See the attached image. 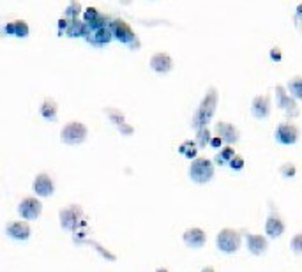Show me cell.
<instances>
[{
    "label": "cell",
    "mask_w": 302,
    "mask_h": 272,
    "mask_svg": "<svg viewBox=\"0 0 302 272\" xmlns=\"http://www.w3.org/2000/svg\"><path fill=\"white\" fill-rule=\"evenodd\" d=\"M216 106H218V92H216V88H209V92L205 94L203 101L200 102V106L193 117V127L200 129V127L207 126L214 117Z\"/></svg>",
    "instance_id": "6da1fadb"
},
{
    "label": "cell",
    "mask_w": 302,
    "mask_h": 272,
    "mask_svg": "<svg viewBox=\"0 0 302 272\" xmlns=\"http://www.w3.org/2000/svg\"><path fill=\"white\" fill-rule=\"evenodd\" d=\"M214 177V165L210 159L195 157L189 166V179L196 184H207Z\"/></svg>",
    "instance_id": "7a4b0ae2"
},
{
    "label": "cell",
    "mask_w": 302,
    "mask_h": 272,
    "mask_svg": "<svg viewBox=\"0 0 302 272\" xmlns=\"http://www.w3.org/2000/svg\"><path fill=\"white\" fill-rule=\"evenodd\" d=\"M88 136V129L83 126L82 122H69L62 127L60 131V140L66 143V145H80L83 141L87 140Z\"/></svg>",
    "instance_id": "3957f363"
},
{
    "label": "cell",
    "mask_w": 302,
    "mask_h": 272,
    "mask_svg": "<svg viewBox=\"0 0 302 272\" xmlns=\"http://www.w3.org/2000/svg\"><path fill=\"white\" fill-rule=\"evenodd\" d=\"M216 244H218V248L219 251L223 253H237L240 249V244H242V237H240V233L234 228H223L219 233H218V237H216Z\"/></svg>",
    "instance_id": "277c9868"
},
{
    "label": "cell",
    "mask_w": 302,
    "mask_h": 272,
    "mask_svg": "<svg viewBox=\"0 0 302 272\" xmlns=\"http://www.w3.org/2000/svg\"><path fill=\"white\" fill-rule=\"evenodd\" d=\"M60 224L64 230L74 232L83 224V209L80 205H67L66 209L60 210Z\"/></svg>",
    "instance_id": "5b68a950"
},
{
    "label": "cell",
    "mask_w": 302,
    "mask_h": 272,
    "mask_svg": "<svg viewBox=\"0 0 302 272\" xmlns=\"http://www.w3.org/2000/svg\"><path fill=\"white\" fill-rule=\"evenodd\" d=\"M18 212H20V216L25 221H34V219L39 218L41 212H43V205H41L39 200L34 198V196H27V198L21 200L20 205H18Z\"/></svg>",
    "instance_id": "8992f818"
},
{
    "label": "cell",
    "mask_w": 302,
    "mask_h": 272,
    "mask_svg": "<svg viewBox=\"0 0 302 272\" xmlns=\"http://www.w3.org/2000/svg\"><path fill=\"white\" fill-rule=\"evenodd\" d=\"M274 138L281 143V145H293L299 140V129L290 122H283L276 127Z\"/></svg>",
    "instance_id": "52a82bcc"
},
{
    "label": "cell",
    "mask_w": 302,
    "mask_h": 272,
    "mask_svg": "<svg viewBox=\"0 0 302 272\" xmlns=\"http://www.w3.org/2000/svg\"><path fill=\"white\" fill-rule=\"evenodd\" d=\"M110 29H112V32H113V37H117L118 41L124 44H129L136 39L133 29L124 21V19H113L112 25H110Z\"/></svg>",
    "instance_id": "ba28073f"
},
{
    "label": "cell",
    "mask_w": 302,
    "mask_h": 272,
    "mask_svg": "<svg viewBox=\"0 0 302 272\" xmlns=\"http://www.w3.org/2000/svg\"><path fill=\"white\" fill-rule=\"evenodd\" d=\"M182 240L187 248L191 249H200L207 242V235L201 228H187L182 235Z\"/></svg>",
    "instance_id": "9c48e42d"
},
{
    "label": "cell",
    "mask_w": 302,
    "mask_h": 272,
    "mask_svg": "<svg viewBox=\"0 0 302 272\" xmlns=\"http://www.w3.org/2000/svg\"><path fill=\"white\" fill-rule=\"evenodd\" d=\"M5 233L15 240H29L32 230H30L29 223H25V221H11L5 226Z\"/></svg>",
    "instance_id": "30bf717a"
},
{
    "label": "cell",
    "mask_w": 302,
    "mask_h": 272,
    "mask_svg": "<svg viewBox=\"0 0 302 272\" xmlns=\"http://www.w3.org/2000/svg\"><path fill=\"white\" fill-rule=\"evenodd\" d=\"M53 191H55V184L48 173H39L34 179V193L37 194V196L48 198V196L53 194Z\"/></svg>",
    "instance_id": "8fae6325"
},
{
    "label": "cell",
    "mask_w": 302,
    "mask_h": 272,
    "mask_svg": "<svg viewBox=\"0 0 302 272\" xmlns=\"http://www.w3.org/2000/svg\"><path fill=\"white\" fill-rule=\"evenodd\" d=\"M151 69L159 74L170 73L171 69H173V60H171V57L168 53L159 51V53L152 55L151 57Z\"/></svg>",
    "instance_id": "7c38bea8"
},
{
    "label": "cell",
    "mask_w": 302,
    "mask_h": 272,
    "mask_svg": "<svg viewBox=\"0 0 302 272\" xmlns=\"http://www.w3.org/2000/svg\"><path fill=\"white\" fill-rule=\"evenodd\" d=\"M272 104H270V97L268 96H256L251 102V113L256 119H267L270 115Z\"/></svg>",
    "instance_id": "4fadbf2b"
},
{
    "label": "cell",
    "mask_w": 302,
    "mask_h": 272,
    "mask_svg": "<svg viewBox=\"0 0 302 272\" xmlns=\"http://www.w3.org/2000/svg\"><path fill=\"white\" fill-rule=\"evenodd\" d=\"M268 248V240L265 235H260V233H249L248 235V251L251 255H263Z\"/></svg>",
    "instance_id": "5bb4252c"
},
{
    "label": "cell",
    "mask_w": 302,
    "mask_h": 272,
    "mask_svg": "<svg viewBox=\"0 0 302 272\" xmlns=\"http://www.w3.org/2000/svg\"><path fill=\"white\" fill-rule=\"evenodd\" d=\"M285 233V223L279 218L278 214H270L265 223V235H268L270 238H278Z\"/></svg>",
    "instance_id": "9a60e30c"
},
{
    "label": "cell",
    "mask_w": 302,
    "mask_h": 272,
    "mask_svg": "<svg viewBox=\"0 0 302 272\" xmlns=\"http://www.w3.org/2000/svg\"><path fill=\"white\" fill-rule=\"evenodd\" d=\"M216 133L219 136L223 143H235V141L239 140V131H237V127L232 126V124H226V122H218V126H216Z\"/></svg>",
    "instance_id": "2e32d148"
},
{
    "label": "cell",
    "mask_w": 302,
    "mask_h": 272,
    "mask_svg": "<svg viewBox=\"0 0 302 272\" xmlns=\"http://www.w3.org/2000/svg\"><path fill=\"white\" fill-rule=\"evenodd\" d=\"M276 92H278V106L279 108H283L285 112H292L293 115H297V110H295V102H293V99H292V96L290 94H285V90H283L281 87H278L276 88Z\"/></svg>",
    "instance_id": "e0dca14e"
},
{
    "label": "cell",
    "mask_w": 302,
    "mask_h": 272,
    "mask_svg": "<svg viewBox=\"0 0 302 272\" xmlns=\"http://www.w3.org/2000/svg\"><path fill=\"white\" fill-rule=\"evenodd\" d=\"M113 39V32H112V29L110 27H99V29H94V34H92V37H90V41H92L94 44H108L110 41Z\"/></svg>",
    "instance_id": "ac0fdd59"
},
{
    "label": "cell",
    "mask_w": 302,
    "mask_h": 272,
    "mask_svg": "<svg viewBox=\"0 0 302 272\" xmlns=\"http://www.w3.org/2000/svg\"><path fill=\"white\" fill-rule=\"evenodd\" d=\"M5 34H13L16 37H27L29 35V25L25 23L23 19H16V21H11L5 27Z\"/></svg>",
    "instance_id": "d6986e66"
},
{
    "label": "cell",
    "mask_w": 302,
    "mask_h": 272,
    "mask_svg": "<svg viewBox=\"0 0 302 272\" xmlns=\"http://www.w3.org/2000/svg\"><path fill=\"white\" fill-rule=\"evenodd\" d=\"M85 32H87V27H85V23H83V21H80L78 18L69 19V21H67V27H66V34H67L69 37H80V35H83Z\"/></svg>",
    "instance_id": "ffe728a7"
},
{
    "label": "cell",
    "mask_w": 302,
    "mask_h": 272,
    "mask_svg": "<svg viewBox=\"0 0 302 272\" xmlns=\"http://www.w3.org/2000/svg\"><path fill=\"white\" fill-rule=\"evenodd\" d=\"M57 112H59V106H57V102L53 99H46L43 101L39 108V113L46 119V120H53L55 117H57Z\"/></svg>",
    "instance_id": "44dd1931"
},
{
    "label": "cell",
    "mask_w": 302,
    "mask_h": 272,
    "mask_svg": "<svg viewBox=\"0 0 302 272\" xmlns=\"http://www.w3.org/2000/svg\"><path fill=\"white\" fill-rule=\"evenodd\" d=\"M286 88L293 99H302V78L301 76L292 78V80L288 82Z\"/></svg>",
    "instance_id": "7402d4cb"
},
{
    "label": "cell",
    "mask_w": 302,
    "mask_h": 272,
    "mask_svg": "<svg viewBox=\"0 0 302 272\" xmlns=\"http://www.w3.org/2000/svg\"><path fill=\"white\" fill-rule=\"evenodd\" d=\"M179 152H181L182 155H185V157H189V159H195L196 154H198V147H196L195 141L187 140L179 147Z\"/></svg>",
    "instance_id": "603a6c76"
},
{
    "label": "cell",
    "mask_w": 302,
    "mask_h": 272,
    "mask_svg": "<svg viewBox=\"0 0 302 272\" xmlns=\"http://www.w3.org/2000/svg\"><path fill=\"white\" fill-rule=\"evenodd\" d=\"M210 131L207 129V126L205 127H200L198 129V135H196V145L200 147V149H203V147H207L210 143Z\"/></svg>",
    "instance_id": "cb8c5ba5"
},
{
    "label": "cell",
    "mask_w": 302,
    "mask_h": 272,
    "mask_svg": "<svg viewBox=\"0 0 302 272\" xmlns=\"http://www.w3.org/2000/svg\"><path fill=\"white\" fill-rule=\"evenodd\" d=\"M80 13H82V5H80V2L78 0H71L69 7L66 9V18H69V19L78 18Z\"/></svg>",
    "instance_id": "d4e9b609"
},
{
    "label": "cell",
    "mask_w": 302,
    "mask_h": 272,
    "mask_svg": "<svg viewBox=\"0 0 302 272\" xmlns=\"http://www.w3.org/2000/svg\"><path fill=\"white\" fill-rule=\"evenodd\" d=\"M234 155H235V151L230 145H226L219 154L216 155V161H218V163H226V161H230Z\"/></svg>",
    "instance_id": "484cf974"
},
{
    "label": "cell",
    "mask_w": 302,
    "mask_h": 272,
    "mask_svg": "<svg viewBox=\"0 0 302 272\" xmlns=\"http://www.w3.org/2000/svg\"><path fill=\"white\" fill-rule=\"evenodd\" d=\"M290 248L295 255H302V233H295L290 240Z\"/></svg>",
    "instance_id": "4316f807"
},
{
    "label": "cell",
    "mask_w": 302,
    "mask_h": 272,
    "mask_svg": "<svg viewBox=\"0 0 302 272\" xmlns=\"http://www.w3.org/2000/svg\"><path fill=\"white\" fill-rule=\"evenodd\" d=\"M106 113H108V117H110V119H112V120L115 122V124H117V126H122V124L126 122L124 115H122V113L118 112V110H115V108H113V110H112V108H108Z\"/></svg>",
    "instance_id": "83f0119b"
},
{
    "label": "cell",
    "mask_w": 302,
    "mask_h": 272,
    "mask_svg": "<svg viewBox=\"0 0 302 272\" xmlns=\"http://www.w3.org/2000/svg\"><path fill=\"white\" fill-rule=\"evenodd\" d=\"M279 173H281L283 179H292L293 175L297 173V170H295V166L292 165V163H286V165L281 166V170H279Z\"/></svg>",
    "instance_id": "f1b7e54d"
},
{
    "label": "cell",
    "mask_w": 302,
    "mask_h": 272,
    "mask_svg": "<svg viewBox=\"0 0 302 272\" xmlns=\"http://www.w3.org/2000/svg\"><path fill=\"white\" fill-rule=\"evenodd\" d=\"M99 16L101 15H99V11L96 9V7H87V9H85V21H87V23L92 25Z\"/></svg>",
    "instance_id": "f546056e"
},
{
    "label": "cell",
    "mask_w": 302,
    "mask_h": 272,
    "mask_svg": "<svg viewBox=\"0 0 302 272\" xmlns=\"http://www.w3.org/2000/svg\"><path fill=\"white\" fill-rule=\"evenodd\" d=\"M228 165L232 166V170H242L244 168V159L240 157V155H234V157L228 161Z\"/></svg>",
    "instance_id": "4dcf8cb0"
},
{
    "label": "cell",
    "mask_w": 302,
    "mask_h": 272,
    "mask_svg": "<svg viewBox=\"0 0 302 272\" xmlns=\"http://www.w3.org/2000/svg\"><path fill=\"white\" fill-rule=\"evenodd\" d=\"M210 147H214V149H219L221 145H223V140H221L219 136H212L210 138V143H209Z\"/></svg>",
    "instance_id": "1f68e13d"
},
{
    "label": "cell",
    "mask_w": 302,
    "mask_h": 272,
    "mask_svg": "<svg viewBox=\"0 0 302 272\" xmlns=\"http://www.w3.org/2000/svg\"><path fill=\"white\" fill-rule=\"evenodd\" d=\"M270 58H272V60H281V51H279L278 48H274L272 51H270Z\"/></svg>",
    "instance_id": "d6a6232c"
},
{
    "label": "cell",
    "mask_w": 302,
    "mask_h": 272,
    "mask_svg": "<svg viewBox=\"0 0 302 272\" xmlns=\"http://www.w3.org/2000/svg\"><path fill=\"white\" fill-rule=\"evenodd\" d=\"M59 27H60V29H66V27H67V19H66V18L60 19V21H59Z\"/></svg>",
    "instance_id": "836d02e7"
},
{
    "label": "cell",
    "mask_w": 302,
    "mask_h": 272,
    "mask_svg": "<svg viewBox=\"0 0 302 272\" xmlns=\"http://www.w3.org/2000/svg\"><path fill=\"white\" fill-rule=\"evenodd\" d=\"M201 272H214V269H212V267H205V269H201Z\"/></svg>",
    "instance_id": "e575fe53"
},
{
    "label": "cell",
    "mask_w": 302,
    "mask_h": 272,
    "mask_svg": "<svg viewBox=\"0 0 302 272\" xmlns=\"http://www.w3.org/2000/svg\"><path fill=\"white\" fill-rule=\"evenodd\" d=\"M156 272H170V271H168V269H157Z\"/></svg>",
    "instance_id": "d590c367"
}]
</instances>
